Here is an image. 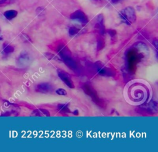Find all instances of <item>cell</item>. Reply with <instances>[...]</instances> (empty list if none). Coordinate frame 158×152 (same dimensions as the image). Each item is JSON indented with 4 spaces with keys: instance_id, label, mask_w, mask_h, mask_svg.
<instances>
[{
    "instance_id": "ffe728a7",
    "label": "cell",
    "mask_w": 158,
    "mask_h": 152,
    "mask_svg": "<svg viewBox=\"0 0 158 152\" xmlns=\"http://www.w3.org/2000/svg\"><path fill=\"white\" fill-rule=\"evenodd\" d=\"M75 112H73V114H78V111L77 110H76V111H75Z\"/></svg>"
},
{
    "instance_id": "5b68a950",
    "label": "cell",
    "mask_w": 158,
    "mask_h": 152,
    "mask_svg": "<svg viewBox=\"0 0 158 152\" xmlns=\"http://www.w3.org/2000/svg\"><path fill=\"white\" fill-rule=\"evenodd\" d=\"M96 65V68L98 69V73L99 74L102 76H110L113 75V74H112V71L104 66L100 62H97Z\"/></svg>"
},
{
    "instance_id": "e0dca14e",
    "label": "cell",
    "mask_w": 158,
    "mask_h": 152,
    "mask_svg": "<svg viewBox=\"0 0 158 152\" xmlns=\"http://www.w3.org/2000/svg\"><path fill=\"white\" fill-rule=\"evenodd\" d=\"M56 92L57 94L60 95H65L67 94V91L64 89H58L56 90Z\"/></svg>"
},
{
    "instance_id": "52a82bcc",
    "label": "cell",
    "mask_w": 158,
    "mask_h": 152,
    "mask_svg": "<svg viewBox=\"0 0 158 152\" xmlns=\"http://www.w3.org/2000/svg\"><path fill=\"white\" fill-rule=\"evenodd\" d=\"M52 89L51 85L48 82H43L38 84L36 87V91L41 93H48Z\"/></svg>"
},
{
    "instance_id": "6da1fadb",
    "label": "cell",
    "mask_w": 158,
    "mask_h": 152,
    "mask_svg": "<svg viewBox=\"0 0 158 152\" xmlns=\"http://www.w3.org/2000/svg\"><path fill=\"white\" fill-rule=\"evenodd\" d=\"M119 15L121 20L128 25L134 23L136 19L135 10L134 8L131 6L127 7L124 9L122 10L119 13Z\"/></svg>"
},
{
    "instance_id": "9c48e42d",
    "label": "cell",
    "mask_w": 158,
    "mask_h": 152,
    "mask_svg": "<svg viewBox=\"0 0 158 152\" xmlns=\"http://www.w3.org/2000/svg\"><path fill=\"white\" fill-rule=\"evenodd\" d=\"M65 64L70 69L74 70L77 68V65L76 62L71 58V57H69L63 60Z\"/></svg>"
},
{
    "instance_id": "5bb4252c",
    "label": "cell",
    "mask_w": 158,
    "mask_h": 152,
    "mask_svg": "<svg viewBox=\"0 0 158 152\" xmlns=\"http://www.w3.org/2000/svg\"><path fill=\"white\" fill-rule=\"evenodd\" d=\"M36 12L38 14V15L39 16H43L45 14V9L44 7H39L36 9Z\"/></svg>"
},
{
    "instance_id": "277c9868",
    "label": "cell",
    "mask_w": 158,
    "mask_h": 152,
    "mask_svg": "<svg viewBox=\"0 0 158 152\" xmlns=\"http://www.w3.org/2000/svg\"><path fill=\"white\" fill-rule=\"evenodd\" d=\"M57 52L59 53V55L60 56V57L64 60L69 57H71V52L70 50L69 49V48L64 45V44H62V45H60L59 47H58V49H57Z\"/></svg>"
},
{
    "instance_id": "9a60e30c",
    "label": "cell",
    "mask_w": 158,
    "mask_h": 152,
    "mask_svg": "<svg viewBox=\"0 0 158 152\" xmlns=\"http://www.w3.org/2000/svg\"><path fill=\"white\" fill-rule=\"evenodd\" d=\"M44 56L49 60H57V57L55 56L54 55H53L52 54H51V53H49V52H47V53H45L44 54Z\"/></svg>"
},
{
    "instance_id": "8fae6325",
    "label": "cell",
    "mask_w": 158,
    "mask_h": 152,
    "mask_svg": "<svg viewBox=\"0 0 158 152\" xmlns=\"http://www.w3.org/2000/svg\"><path fill=\"white\" fill-rule=\"evenodd\" d=\"M17 15V11H16L15 10H6L4 13V15L5 16V17L7 19H12L14 17H15Z\"/></svg>"
},
{
    "instance_id": "2e32d148",
    "label": "cell",
    "mask_w": 158,
    "mask_h": 152,
    "mask_svg": "<svg viewBox=\"0 0 158 152\" xmlns=\"http://www.w3.org/2000/svg\"><path fill=\"white\" fill-rule=\"evenodd\" d=\"M104 46V41L103 39L99 38L98 41V49L100 50Z\"/></svg>"
},
{
    "instance_id": "d6986e66",
    "label": "cell",
    "mask_w": 158,
    "mask_h": 152,
    "mask_svg": "<svg viewBox=\"0 0 158 152\" xmlns=\"http://www.w3.org/2000/svg\"><path fill=\"white\" fill-rule=\"evenodd\" d=\"M6 1V0H0V4L4 3Z\"/></svg>"
},
{
    "instance_id": "3957f363",
    "label": "cell",
    "mask_w": 158,
    "mask_h": 152,
    "mask_svg": "<svg viewBox=\"0 0 158 152\" xmlns=\"http://www.w3.org/2000/svg\"><path fill=\"white\" fill-rule=\"evenodd\" d=\"M57 74L60 79L70 88H74V84L73 83L72 80L70 78V75L65 71L58 70H57Z\"/></svg>"
},
{
    "instance_id": "7c38bea8",
    "label": "cell",
    "mask_w": 158,
    "mask_h": 152,
    "mask_svg": "<svg viewBox=\"0 0 158 152\" xmlns=\"http://www.w3.org/2000/svg\"><path fill=\"white\" fill-rule=\"evenodd\" d=\"M58 110L63 113H70V110L68 105L66 104H59L57 105Z\"/></svg>"
},
{
    "instance_id": "44dd1931",
    "label": "cell",
    "mask_w": 158,
    "mask_h": 152,
    "mask_svg": "<svg viewBox=\"0 0 158 152\" xmlns=\"http://www.w3.org/2000/svg\"><path fill=\"white\" fill-rule=\"evenodd\" d=\"M113 1H118V0H113Z\"/></svg>"
},
{
    "instance_id": "7a4b0ae2",
    "label": "cell",
    "mask_w": 158,
    "mask_h": 152,
    "mask_svg": "<svg viewBox=\"0 0 158 152\" xmlns=\"http://www.w3.org/2000/svg\"><path fill=\"white\" fill-rule=\"evenodd\" d=\"M70 18L72 20H76L79 21L80 23H81L83 25L86 24L88 22V19L87 16L85 15V14L80 10H77L71 14L70 16Z\"/></svg>"
},
{
    "instance_id": "ac0fdd59",
    "label": "cell",
    "mask_w": 158,
    "mask_h": 152,
    "mask_svg": "<svg viewBox=\"0 0 158 152\" xmlns=\"http://www.w3.org/2000/svg\"><path fill=\"white\" fill-rule=\"evenodd\" d=\"M108 33L110 35V36H114L116 34V31L114 30H108Z\"/></svg>"
},
{
    "instance_id": "ba28073f",
    "label": "cell",
    "mask_w": 158,
    "mask_h": 152,
    "mask_svg": "<svg viewBox=\"0 0 158 152\" xmlns=\"http://www.w3.org/2000/svg\"><path fill=\"white\" fill-rule=\"evenodd\" d=\"M157 105L156 102H151L149 103L148 104L144 105L143 108L148 113L151 112V113H153L154 111H155V112L157 111Z\"/></svg>"
},
{
    "instance_id": "4fadbf2b",
    "label": "cell",
    "mask_w": 158,
    "mask_h": 152,
    "mask_svg": "<svg viewBox=\"0 0 158 152\" xmlns=\"http://www.w3.org/2000/svg\"><path fill=\"white\" fill-rule=\"evenodd\" d=\"M79 31H80V30L78 28L75 27V26H71V27L69 28V33L71 36L75 35Z\"/></svg>"
},
{
    "instance_id": "30bf717a",
    "label": "cell",
    "mask_w": 158,
    "mask_h": 152,
    "mask_svg": "<svg viewBox=\"0 0 158 152\" xmlns=\"http://www.w3.org/2000/svg\"><path fill=\"white\" fill-rule=\"evenodd\" d=\"M33 114L37 116H50L49 112L45 109H38L33 111Z\"/></svg>"
},
{
    "instance_id": "8992f818",
    "label": "cell",
    "mask_w": 158,
    "mask_h": 152,
    "mask_svg": "<svg viewBox=\"0 0 158 152\" xmlns=\"http://www.w3.org/2000/svg\"><path fill=\"white\" fill-rule=\"evenodd\" d=\"M103 16L102 14H99L96 17V27L98 29L99 33L101 34H104L105 33V28L103 25Z\"/></svg>"
}]
</instances>
